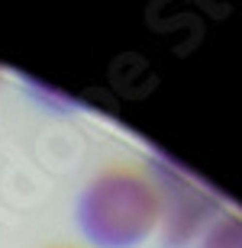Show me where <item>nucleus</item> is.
Returning a JSON list of instances; mask_svg holds the SVG:
<instances>
[{"instance_id":"nucleus-1","label":"nucleus","mask_w":242,"mask_h":248,"mask_svg":"<svg viewBox=\"0 0 242 248\" xmlns=\"http://www.w3.org/2000/svg\"><path fill=\"white\" fill-rule=\"evenodd\" d=\"M159 216V187L136 168L100 171L78 200V226L97 248L139 245L152 235Z\"/></svg>"},{"instance_id":"nucleus-2","label":"nucleus","mask_w":242,"mask_h":248,"mask_svg":"<svg viewBox=\"0 0 242 248\" xmlns=\"http://www.w3.org/2000/svg\"><path fill=\"white\" fill-rule=\"evenodd\" d=\"M161 184H168L171 193H177V203L171 206V213H168V226H171L175 245H181V242L197 229L200 216H204L210 206H216V203H210V197H204L197 187H191L184 177L177 174V171H171V168H165V181H161Z\"/></svg>"},{"instance_id":"nucleus-3","label":"nucleus","mask_w":242,"mask_h":248,"mask_svg":"<svg viewBox=\"0 0 242 248\" xmlns=\"http://www.w3.org/2000/svg\"><path fill=\"white\" fill-rule=\"evenodd\" d=\"M200 248H242V216H223L213 222V229L204 235Z\"/></svg>"}]
</instances>
